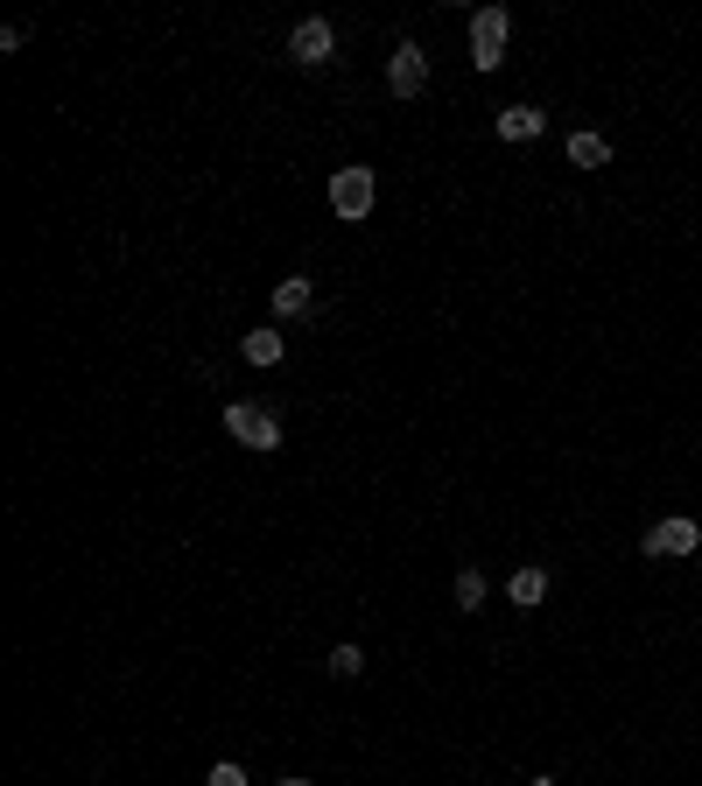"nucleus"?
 I'll return each mask as SVG.
<instances>
[{
  "label": "nucleus",
  "instance_id": "f257e3e1",
  "mask_svg": "<svg viewBox=\"0 0 702 786\" xmlns=\"http://www.w3.org/2000/svg\"><path fill=\"white\" fill-rule=\"evenodd\" d=\"M225 435H233L239 450H281V414L253 408V400H233V408H225Z\"/></svg>",
  "mask_w": 702,
  "mask_h": 786
},
{
  "label": "nucleus",
  "instance_id": "f03ea898",
  "mask_svg": "<svg viewBox=\"0 0 702 786\" xmlns=\"http://www.w3.org/2000/svg\"><path fill=\"white\" fill-rule=\"evenodd\" d=\"M372 204H379V176H372V169H337V176H331V211H337V218H345V225H358V218H372Z\"/></svg>",
  "mask_w": 702,
  "mask_h": 786
},
{
  "label": "nucleus",
  "instance_id": "7ed1b4c3",
  "mask_svg": "<svg viewBox=\"0 0 702 786\" xmlns=\"http://www.w3.org/2000/svg\"><path fill=\"white\" fill-rule=\"evenodd\" d=\"M506 35H514V14H506V8H478V14H471V64L499 71L506 64Z\"/></svg>",
  "mask_w": 702,
  "mask_h": 786
},
{
  "label": "nucleus",
  "instance_id": "20e7f679",
  "mask_svg": "<svg viewBox=\"0 0 702 786\" xmlns=\"http://www.w3.org/2000/svg\"><path fill=\"white\" fill-rule=\"evenodd\" d=\"M387 91H393V99H422V91H429V50H422V43H401V50H393Z\"/></svg>",
  "mask_w": 702,
  "mask_h": 786
},
{
  "label": "nucleus",
  "instance_id": "39448f33",
  "mask_svg": "<svg viewBox=\"0 0 702 786\" xmlns=\"http://www.w3.org/2000/svg\"><path fill=\"white\" fill-rule=\"evenodd\" d=\"M289 56H295V64H331V56H337V29L324 22V14H310V22H295V35H289Z\"/></svg>",
  "mask_w": 702,
  "mask_h": 786
},
{
  "label": "nucleus",
  "instance_id": "423d86ee",
  "mask_svg": "<svg viewBox=\"0 0 702 786\" xmlns=\"http://www.w3.org/2000/svg\"><path fill=\"white\" fill-rule=\"evenodd\" d=\"M695 541H702V527H695V520H681V513H674V520L647 527V541H639V548H647L654 562H660V554H695Z\"/></svg>",
  "mask_w": 702,
  "mask_h": 786
},
{
  "label": "nucleus",
  "instance_id": "0eeeda50",
  "mask_svg": "<svg viewBox=\"0 0 702 786\" xmlns=\"http://www.w3.org/2000/svg\"><path fill=\"white\" fill-rule=\"evenodd\" d=\"M541 127H548V112H541V106H506L499 120H492V133H499V141H534Z\"/></svg>",
  "mask_w": 702,
  "mask_h": 786
},
{
  "label": "nucleus",
  "instance_id": "6e6552de",
  "mask_svg": "<svg viewBox=\"0 0 702 786\" xmlns=\"http://www.w3.org/2000/svg\"><path fill=\"white\" fill-rule=\"evenodd\" d=\"M569 162H576V169H604V162H612V141H604V133H591V127L569 133Z\"/></svg>",
  "mask_w": 702,
  "mask_h": 786
},
{
  "label": "nucleus",
  "instance_id": "1a4fd4ad",
  "mask_svg": "<svg viewBox=\"0 0 702 786\" xmlns=\"http://www.w3.org/2000/svg\"><path fill=\"white\" fill-rule=\"evenodd\" d=\"M239 352H246V366H281V352H289V344H281L274 331H246Z\"/></svg>",
  "mask_w": 702,
  "mask_h": 786
},
{
  "label": "nucleus",
  "instance_id": "9d476101",
  "mask_svg": "<svg viewBox=\"0 0 702 786\" xmlns=\"http://www.w3.org/2000/svg\"><path fill=\"white\" fill-rule=\"evenodd\" d=\"M302 310H310V274L274 281V316H302Z\"/></svg>",
  "mask_w": 702,
  "mask_h": 786
},
{
  "label": "nucleus",
  "instance_id": "9b49d317",
  "mask_svg": "<svg viewBox=\"0 0 702 786\" xmlns=\"http://www.w3.org/2000/svg\"><path fill=\"white\" fill-rule=\"evenodd\" d=\"M506 597H514L520 611H534V604L548 597V569H520V577H514V583H506Z\"/></svg>",
  "mask_w": 702,
  "mask_h": 786
},
{
  "label": "nucleus",
  "instance_id": "f8f14e48",
  "mask_svg": "<svg viewBox=\"0 0 702 786\" xmlns=\"http://www.w3.org/2000/svg\"><path fill=\"white\" fill-rule=\"evenodd\" d=\"M331 681H358V675H366V654H358V646H331Z\"/></svg>",
  "mask_w": 702,
  "mask_h": 786
},
{
  "label": "nucleus",
  "instance_id": "ddd939ff",
  "mask_svg": "<svg viewBox=\"0 0 702 786\" xmlns=\"http://www.w3.org/2000/svg\"><path fill=\"white\" fill-rule=\"evenodd\" d=\"M485 604V569H457V611H478Z\"/></svg>",
  "mask_w": 702,
  "mask_h": 786
},
{
  "label": "nucleus",
  "instance_id": "4468645a",
  "mask_svg": "<svg viewBox=\"0 0 702 786\" xmlns=\"http://www.w3.org/2000/svg\"><path fill=\"white\" fill-rule=\"evenodd\" d=\"M204 786H253V779H246L233 758H218V765H212V779H204Z\"/></svg>",
  "mask_w": 702,
  "mask_h": 786
},
{
  "label": "nucleus",
  "instance_id": "2eb2a0df",
  "mask_svg": "<svg viewBox=\"0 0 702 786\" xmlns=\"http://www.w3.org/2000/svg\"><path fill=\"white\" fill-rule=\"evenodd\" d=\"M274 786H310V779H274Z\"/></svg>",
  "mask_w": 702,
  "mask_h": 786
},
{
  "label": "nucleus",
  "instance_id": "dca6fc26",
  "mask_svg": "<svg viewBox=\"0 0 702 786\" xmlns=\"http://www.w3.org/2000/svg\"><path fill=\"white\" fill-rule=\"evenodd\" d=\"M527 786H555V779H548V773H541V779H527Z\"/></svg>",
  "mask_w": 702,
  "mask_h": 786
}]
</instances>
